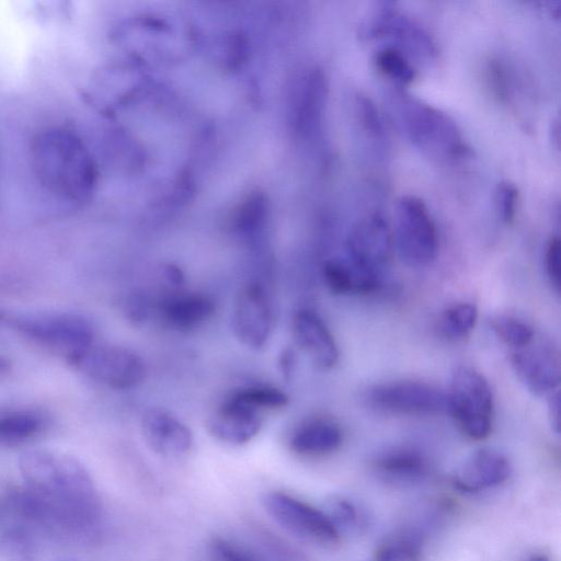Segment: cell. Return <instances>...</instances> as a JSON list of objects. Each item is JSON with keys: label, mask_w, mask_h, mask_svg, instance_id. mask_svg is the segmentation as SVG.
Masks as SVG:
<instances>
[{"label": "cell", "mask_w": 561, "mask_h": 561, "mask_svg": "<svg viewBox=\"0 0 561 561\" xmlns=\"http://www.w3.org/2000/svg\"><path fill=\"white\" fill-rule=\"evenodd\" d=\"M387 106L400 133L425 157L443 163L467 154L459 126L442 110L400 90L388 94Z\"/></svg>", "instance_id": "2"}, {"label": "cell", "mask_w": 561, "mask_h": 561, "mask_svg": "<svg viewBox=\"0 0 561 561\" xmlns=\"http://www.w3.org/2000/svg\"><path fill=\"white\" fill-rule=\"evenodd\" d=\"M549 417L551 425L556 433H559L560 427V417H559V409H560V401H559V392L558 390L550 393V400H549Z\"/></svg>", "instance_id": "38"}, {"label": "cell", "mask_w": 561, "mask_h": 561, "mask_svg": "<svg viewBox=\"0 0 561 561\" xmlns=\"http://www.w3.org/2000/svg\"><path fill=\"white\" fill-rule=\"evenodd\" d=\"M364 400L373 409L392 414L427 415L447 411L446 392L424 381L374 385L366 390Z\"/></svg>", "instance_id": "9"}, {"label": "cell", "mask_w": 561, "mask_h": 561, "mask_svg": "<svg viewBox=\"0 0 561 561\" xmlns=\"http://www.w3.org/2000/svg\"><path fill=\"white\" fill-rule=\"evenodd\" d=\"M31 165L41 188L71 208L84 206L93 196L98 170L92 154L72 130L49 127L31 144Z\"/></svg>", "instance_id": "1"}, {"label": "cell", "mask_w": 561, "mask_h": 561, "mask_svg": "<svg viewBox=\"0 0 561 561\" xmlns=\"http://www.w3.org/2000/svg\"><path fill=\"white\" fill-rule=\"evenodd\" d=\"M545 266L550 284L559 293L561 284V244L558 237H551L546 245Z\"/></svg>", "instance_id": "35"}, {"label": "cell", "mask_w": 561, "mask_h": 561, "mask_svg": "<svg viewBox=\"0 0 561 561\" xmlns=\"http://www.w3.org/2000/svg\"><path fill=\"white\" fill-rule=\"evenodd\" d=\"M343 442V431L329 417H312L302 422L289 438L290 449L301 456H323L335 451Z\"/></svg>", "instance_id": "21"}, {"label": "cell", "mask_w": 561, "mask_h": 561, "mask_svg": "<svg viewBox=\"0 0 561 561\" xmlns=\"http://www.w3.org/2000/svg\"><path fill=\"white\" fill-rule=\"evenodd\" d=\"M377 68L389 79L400 85L410 84L416 77V69L413 61L401 50L391 46L382 45L375 53Z\"/></svg>", "instance_id": "27"}, {"label": "cell", "mask_w": 561, "mask_h": 561, "mask_svg": "<svg viewBox=\"0 0 561 561\" xmlns=\"http://www.w3.org/2000/svg\"><path fill=\"white\" fill-rule=\"evenodd\" d=\"M551 140L556 142V148H559V121L558 118L551 124Z\"/></svg>", "instance_id": "39"}, {"label": "cell", "mask_w": 561, "mask_h": 561, "mask_svg": "<svg viewBox=\"0 0 561 561\" xmlns=\"http://www.w3.org/2000/svg\"><path fill=\"white\" fill-rule=\"evenodd\" d=\"M368 39H386L412 61L431 64L436 59L437 47L426 30L411 16L391 4L383 3L363 26Z\"/></svg>", "instance_id": "8"}, {"label": "cell", "mask_w": 561, "mask_h": 561, "mask_svg": "<svg viewBox=\"0 0 561 561\" xmlns=\"http://www.w3.org/2000/svg\"><path fill=\"white\" fill-rule=\"evenodd\" d=\"M447 411L469 438L481 440L492 430L493 394L484 376L467 365L457 366L446 393Z\"/></svg>", "instance_id": "5"}, {"label": "cell", "mask_w": 561, "mask_h": 561, "mask_svg": "<svg viewBox=\"0 0 561 561\" xmlns=\"http://www.w3.org/2000/svg\"><path fill=\"white\" fill-rule=\"evenodd\" d=\"M394 249L409 266L431 263L437 253L438 239L435 222L425 203L416 196H402L396 207Z\"/></svg>", "instance_id": "6"}, {"label": "cell", "mask_w": 561, "mask_h": 561, "mask_svg": "<svg viewBox=\"0 0 561 561\" xmlns=\"http://www.w3.org/2000/svg\"><path fill=\"white\" fill-rule=\"evenodd\" d=\"M0 552L5 561H30L31 558L28 540L20 531H10L2 538Z\"/></svg>", "instance_id": "34"}, {"label": "cell", "mask_w": 561, "mask_h": 561, "mask_svg": "<svg viewBox=\"0 0 561 561\" xmlns=\"http://www.w3.org/2000/svg\"><path fill=\"white\" fill-rule=\"evenodd\" d=\"M477 320L478 310L473 304L457 302L440 314L438 331L447 340H461L471 333Z\"/></svg>", "instance_id": "26"}, {"label": "cell", "mask_w": 561, "mask_h": 561, "mask_svg": "<svg viewBox=\"0 0 561 561\" xmlns=\"http://www.w3.org/2000/svg\"><path fill=\"white\" fill-rule=\"evenodd\" d=\"M379 474L392 482L420 480L427 470L425 458L411 448H392L380 454L374 461Z\"/></svg>", "instance_id": "23"}, {"label": "cell", "mask_w": 561, "mask_h": 561, "mask_svg": "<svg viewBox=\"0 0 561 561\" xmlns=\"http://www.w3.org/2000/svg\"><path fill=\"white\" fill-rule=\"evenodd\" d=\"M71 364L93 380L116 389L133 388L146 375L140 355L117 344L94 343Z\"/></svg>", "instance_id": "10"}, {"label": "cell", "mask_w": 561, "mask_h": 561, "mask_svg": "<svg viewBox=\"0 0 561 561\" xmlns=\"http://www.w3.org/2000/svg\"><path fill=\"white\" fill-rule=\"evenodd\" d=\"M323 512L335 526L341 535L342 530H350L357 527L359 515L356 506L348 500L333 496L325 503Z\"/></svg>", "instance_id": "31"}, {"label": "cell", "mask_w": 561, "mask_h": 561, "mask_svg": "<svg viewBox=\"0 0 561 561\" xmlns=\"http://www.w3.org/2000/svg\"><path fill=\"white\" fill-rule=\"evenodd\" d=\"M10 367V363L3 356L0 355V373L7 371Z\"/></svg>", "instance_id": "40"}, {"label": "cell", "mask_w": 561, "mask_h": 561, "mask_svg": "<svg viewBox=\"0 0 561 561\" xmlns=\"http://www.w3.org/2000/svg\"><path fill=\"white\" fill-rule=\"evenodd\" d=\"M231 323L234 335L243 345L255 351L264 347L273 329V309L262 284L251 280L241 287Z\"/></svg>", "instance_id": "12"}, {"label": "cell", "mask_w": 561, "mask_h": 561, "mask_svg": "<svg viewBox=\"0 0 561 561\" xmlns=\"http://www.w3.org/2000/svg\"><path fill=\"white\" fill-rule=\"evenodd\" d=\"M352 112L356 131L368 153L378 160L385 158L388 139L382 117L374 102L357 93L353 98Z\"/></svg>", "instance_id": "22"}, {"label": "cell", "mask_w": 561, "mask_h": 561, "mask_svg": "<svg viewBox=\"0 0 561 561\" xmlns=\"http://www.w3.org/2000/svg\"><path fill=\"white\" fill-rule=\"evenodd\" d=\"M328 100V82L319 67L302 69L289 93V117L294 131L306 140L321 135Z\"/></svg>", "instance_id": "11"}, {"label": "cell", "mask_w": 561, "mask_h": 561, "mask_svg": "<svg viewBox=\"0 0 561 561\" xmlns=\"http://www.w3.org/2000/svg\"><path fill=\"white\" fill-rule=\"evenodd\" d=\"M374 561H422L421 546L410 535H396L378 546Z\"/></svg>", "instance_id": "30"}, {"label": "cell", "mask_w": 561, "mask_h": 561, "mask_svg": "<svg viewBox=\"0 0 561 561\" xmlns=\"http://www.w3.org/2000/svg\"><path fill=\"white\" fill-rule=\"evenodd\" d=\"M124 312L130 322L144 323L151 312L150 301L140 293L130 294L124 304Z\"/></svg>", "instance_id": "36"}, {"label": "cell", "mask_w": 561, "mask_h": 561, "mask_svg": "<svg viewBox=\"0 0 561 561\" xmlns=\"http://www.w3.org/2000/svg\"><path fill=\"white\" fill-rule=\"evenodd\" d=\"M140 427L147 445L161 456L181 457L193 447L190 427L165 410H147L141 416Z\"/></svg>", "instance_id": "16"}, {"label": "cell", "mask_w": 561, "mask_h": 561, "mask_svg": "<svg viewBox=\"0 0 561 561\" xmlns=\"http://www.w3.org/2000/svg\"><path fill=\"white\" fill-rule=\"evenodd\" d=\"M207 431L229 445H244L261 431L260 412L227 398L206 421Z\"/></svg>", "instance_id": "18"}, {"label": "cell", "mask_w": 561, "mask_h": 561, "mask_svg": "<svg viewBox=\"0 0 561 561\" xmlns=\"http://www.w3.org/2000/svg\"><path fill=\"white\" fill-rule=\"evenodd\" d=\"M495 207L499 216L505 222H511L518 206V190L510 182H501L495 191Z\"/></svg>", "instance_id": "33"}, {"label": "cell", "mask_w": 561, "mask_h": 561, "mask_svg": "<svg viewBox=\"0 0 561 561\" xmlns=\"http://www.w3.org/2000/svg\"><path fill=\"white\" fill-rule=\"evenodd\" d=\"M262 504L272 519L298 539L321 547L339 542L340 533L323 510L283 491L263 495Z\"/></svg>", "instance_id": "7"}, {"label": "cell", "mask_w": 561, "mask_h": 561, "mask_svg": "<svg viewBox=\"0 0 561 561\" xmlns=\"http://www.w3.org/2000/svg\"><path fill=\"white\" fill-rule=\"evenodd\" d=\"M157 309L165 325L178 331H190L214 314L215 302L205 294L179 291L163 296Z\"/></svg>", "instance_id": "19"}, {"label": "cell", "mask_w": 561, "mask_h": 561, "mask_svg": "<svg viewBox=\"0 0 561 561\" xmlns=\"http://www.w3.org/2000/svg\"><path fill=\"white\" fill-rule=\"evenodd\" d=\"M328 288L339 295H367L377 291L383 274L365 268L348 259H330L322 266Z\"/></svg>", "instance_id": "20"}, {"label": "cell", "mask_w": 561, "mask_h": 561, "mask_svg": "<svg viewBox=\"0 0 561 561\" xmlns=\"http://www.w3.org/2000/svg\"><path fill=\"white\" fill-rule=\"evenodd\" d=\"M393 251L392 231L385 217L377 213L359 219L346 239V259L381 274Z\"/></svg>", "instance_id": "13"}, {"label": "cell", "mask_w": 561, "mask_h": 561, "mask_svg": "<svg viewBox=\"0 0 561 561\" xmlns=\"http://www.w3.org/2000/svg\"><path fill=\"white\" fill-rule=\"evenodd\" d=\"M491 330L512 350L529 345L536 337L534 329L525 321L500 314L489 321Z\"/></svg>", "instance_id": "29"}, {"label": "cell", "mask_w": 561, "mask_h": 561, "mask_svg": "<svg viewBox=\"0 0 561 561\" xmlns=\"http://www.w3.org/2000/svg\"><path fill=\"white\" fill-rule=\"evenodd\" d=\"M34 497L58 507L99 504L90 474L76 458L47 449H30L19 460Z\"/></svg>", "instance_id": "3"}, {"label": "cell", "mask_w": 561, "mask_h": 561, "mask_svg": "<svg viewBox=\"0 0 561 561\" xmlns=\"http://www.w3.org/2000/svg\"><path fill=\"white\" fill-rule=\"evenodd\" d=\"M228 398L256 411L286 407L289 397L283 390L268 385H253L233 391Z\"/></svg>", "instance_id": "28"}, {"label": "cell", "mask_w": 561, "mask_h": 561, "mask_svg": "<svg viewBox=\"0 0 561 561\" xmlns=\"http://www.w3.org/2000/svg\"><path fill=\"white\" fill-rule=\"evenodd\" d=\"M534 341L527 346L512 350L511 366L531 393L550 394L560 383V358L551 345L545 342L534 344Z\"/></svg>", "instance_id": "14"}, {"label": "cell", "mask_w": 561, "mask_h": 561, "mask_svg": "<svg viewBox=\"0 0 561 561\" xmlns=\"http://www.w3.org/2000/svg\"><path fill=\"white\" fill-rule=\"evenodd\" d=\"M512 472L507 457L492 448L469 455L453 476L454 485L466 493H478L504 483Z\"/></svg>", "instance_id": "15"}, {"label": "cell", "mask_w": 561, "mask_h": 561, "mask_svg": "<svg viewBox=\"0 0 561 561\" xmlns=\"http://www.w3.org/2000/svg\"><path fill=\"white\" fill-rule=\"evenodd\" d=\"M526 561H549V559L542 554L531 556Z\"/></svg>", "instance_id": "41"}, {"label": "cell", "mask_w": 561, "mask_h": 561, "mask_svg": "<svg viewBox=\"0 0 561 561\" xmlns=\"http://www.w3.org/2000/svg\"><path fill=\"white\" fill-rule=\"evenodd\" d=\"M296 344L321 369L332 368L339 360L334 336L321 317L310 309H300L293 320Z\"/></svg>", "instance_id": "17"}, {"label": "cell", "mask_w": 561, "mask_h": 561, "mask_svg": "<svg viewBox=\"0 0 561 561\" xmlns=\"http://www.w3.org/2000/svg\"><path fill=\"white\" fill-rule=\"evenodd\" d=\"M45 421L41 413L31 409L0 413V440L19 443L38 434Z\"/></svg>", "instance_id": "25"}, {"label": "cell", "mask_w": 561, "mask_h": 561, "mask_svg": "<svg viewBox=\"0 0 561 561\" xmlns=\"http://www.w3.org/2000/svg\"><path fill=\"white\" fill-rule=\"evenodd\" d=\"M268 218V202L264 193L251 192L237 207L232 230L249 244L260 243Z\"/></svg>", "instance_id": "24"}, {"label": "cell", "mask_w": 561, "mask_h": 561, "mask_svg": "<svg viewBox=\"0 0 561 561\" xmlns=\"http://www.w3.org/2000/svg\"><path fill=\"white\" fill-rule=\"evenodd\" d=\"M280 371L286 379H290L296 364L295 353L291 348L286 347L282 351L278 358Z\"/></svg>", "instance_id": "37"}, {"label": "cell", "mask_w": 561, "mask_h": 561, "mask_svg": "<svg viewBox=\"0 0 561 561\" xmlns=\"http://www.w3.org/2000/svg\"><path fill=\"white\" fill-rule=\"evenodd\" d=\"M0 325L64 355L71 364L95 343L92 323L81 314H23L0 308Z\"/></svg>", "instance_id": "4"}, {"label": "cell", "mask_w": 561, "mask_h": 561, "mask_svg": "<svg viewBox=\"0 0 561 561\" xmlns=\"http://www.w3.org/2000/svg\"><path fill=\"white\" fill-rule=\"evenodd\" d=\"M210 561H257L247 549L221 537H215L208 546Z\"/></svg>", "instance_id": "32"}]
</instances>
